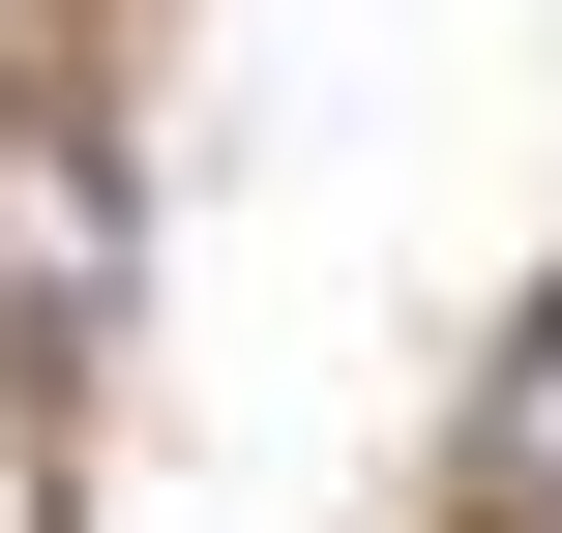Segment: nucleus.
<instances>
[{
    "label": "nucleus",
    "instance_id": "f257e3e1",
    "mask_svg": "<svg viewBox=\"0 0 562 533\" xmlns=\"http://www.w3.org/2000/svg\"><path fill=\"white\" fill-rule=\"evenodd\" d=\"M89 326H119V148L0 119V356H89Z\"/></svg>",
    "mask_w": 562,
    "mask_h": 533
},
{
    "label": "nucleus",
    "instance_id": "f03ea898",
    "mask_svg": "<svg viewBox=\"0 0 562 533\" xmlns=\"http://www.w3.org/2000/svg\"><path fill=\"white\" fill-rule=\"evenodd\" d=\"M474 475H504V533H562V297L504 326V415H474Z\"/></svg>",
    "mask_w": 562,
    "mask_h": 533
}]
</instances>
